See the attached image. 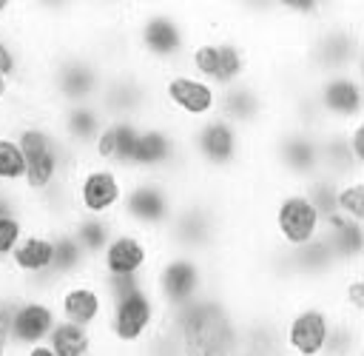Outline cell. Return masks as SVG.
<instances>
[{
	"label": "cell",
	"instance_id": "cell-1",
	"mask_svg": "<svg viewBox=\"0 0 364 356\" xmlns=\"http://www.w3.org/2000/svg\"><path fill=\"white\" fill-rule=\"evenodd\" d=\"M125 28L131 60L151 74L182 66V57L196 34L191 6L173 3H139L125 6Z\"/></svg>",
	"mask_w": 364,
	"mask_h": 356
},
{
	"label": "cell",
	"instance_id": "cell-2",
	"mask_svg": "<svg viewBox=\"0 0 364 356\" xmlns=\"http://www.w3.org/2000/svg\"><path fill=\"white\" fill-rule=\"evenodd\" d=\"M185 157L191 179L210 185L233 188L256 174L253 137H247L219 114L185 128Z\"/></svg>",
	"mask_w": 364,
	"mask_h": 356
},
{
	"label": "cell",
	"instance_id": "cell-3",
	"mask_svg": "<svg viewBox=\"0 0 364 356\" xmlns=\"http://www.w3.org/2000/svg\"><path fill=\"white\" fill-rule=\"evenodd\" d=\"M108 288V310L97 330L100 356H136L162 325V308L148 279L114 282Z\"/></svg>",
	"mask_w": 364,
	"mask_h": 356
},
{
	"label": "cell",
	"instance_id": "cell-4",
	"mask_svg": "<svg viewBox=\"0 0 364 356\" xmlns=\"http://www.w3.org/2000/svg\"><path fill=\"white\" fill-rule=\"evenodd\" d=\"M105 68L80 43H60L46 51L37 80V100L46 108L94 103L102 85Z\"/></svg>",
	"mask_w": 364,
	"mask_h": 356
},
{
	"label": "cell",
	"instance_id": "cell-5",
	"mask_svg": "<svg viewBox=\"0 0 364 356\" xmlns=\"http://www.w3.org/2000/svg\"><path fill=\"white\" fill-rule=\"evenodd\" d=\"M219 282L222 276L216 259L173 248H159L156 262L148 273V285L162 308V316H176L188 310Z\"/></svg>",
	"mask_w": 364,
	"mask_h": 356
},
{
	"label": "cell",
	"instance_id": "cell-6",
	"mask_svg": "<svg viewBox=\"0 0 364 356\" xmlns=\"http://www.w3.org/2000/svg\"><path fill=\"white\" fill-rule=\"evenodd\" d=\"M125 177L171 179L185 185L191 179L188 157H185V131L156 114L139 120V131Z\"/></svg>",
	"mask_w": 364,
	"mask_h": 356
},
{
	"label": "cell",
	"instance_id": "cell-7",
	"mask_svg": "<svg viewBox=\"0 0 364 356\" xmlns=\"http://www.w3.org/2000/svg\"><path fill=\"white\" fill-rule=\"evenodd\" d=\"M154 100H156V117L173 122L176 128H191L213 114H219V88L210 83L182 71H159L154 80Z\"/></svg>",
	"mask_w": 364,
	"mask_h": 356
},
{
	"label": "cell",
	"instance_id": "cell-8",
	"mask_svg": "<svg viewBox=\"0 0 364 356\" xmlns=\"http://www.w3.org/2000/svg\"><path fill=\"white\" fill-rule=\"evenodd\" d=\"M336 310L324 293H299L282 305V356H324Z\"/></svg>",
	"mask_w": 364,
	"mask_h": 356
},
{
	"label": "cell",
	"instance_id": "cell-9",
	"mask_svg": "<svg viewBox=\"0 0 364 356\" xmlns=\"http://www.w3.org/2000/svg\"><path fill=\"white\" fill-rule=\"evenodd\" d=\"M182 185L171 179H151V177H128V188L117 214V222L125 228H134L139 234H148L159 242L165 228L173 219V211L179 205Z\"/></svg>",
	"mask_w": 364,
	"mask_h": 356
},
{
	"label": "cell",
	"instance_id": "cell-10",
	"mask_svg": "<svg viewBox=\"0 0 364 356\" xmlns=\"http://www.w3.org/2000/svg\"><path fill=\"white\" fill-rule=\"evenodd\" d=\"M125 188H128V177L122 171L91 159H77L68 174V199L74 216L117 219Z\"/></svg>",
	"mask_w": 364,
	"mask_h": 356
},
{
	"label": "cell",
	"instance_id": "cell-11",
	"mask_svg": "<svg viewBox=\"0 0 364 356\" xmlns=\"http://www.w3.org/2000/svg\"><path fill=\"white\" fill-rule=\"evenodd\" d=\"M154 80L156 74L145 71L142 66L122 63L117 68H108L97 94V108L105 117H125V120H148L156 111L154 100Z\"/></svg>",
	"mask_w": 364,
	"mask_h": 356
},
{
	"label": "cell",
	"instance_id": "cell-12",
	"mask_svg": "<svg viewBox=\"0 0 364 356\" xmlns=\"http://www.w3.org/2000/svg\"><path fill=\"white\" fill-rule=\"evenodd\" d=\"M159 253V242L148 234H139L134 228H125L117 222L114 234L108 236L105 248L94 259V276L105 285L114 282H131V279H148L154 262Z\"/></svg>",
	"mask_w": 364,
	"mask_h": 356
},
{
	"label": "cell",
	"instance_id": "cell-13",
	"mask_svg": "<svg viewBox=\"0 0 364 356\" xmlns=\"http://www.w3.org/2000/svg\"><path fill=\"white\" fill-rule=\"evenodd\" d=\"M57 234L60 228L28 222L23 239L11 251L6 271L23 290L51 293V276H54V259H57Z\"/></svg>",
	"mask_w": 364,
	"mask_h": 356
},
{
	"label": "cell",
	"instance_id": "cell-14",
	"mask_svg": "<svg viewBox=\"0 0 364 356\" xmlns=\"http://www.w3.org/2000/svg\"><path fill=\"white\" fill-rule=\"evenodd\" d=\"M310 100L321 128H347L364 120L361 71H338L310 80Z\"/></svg>",
	"mask_w": 364,
	"mask_h": 356
},
{
	"label": "cell",
	"instance_id": "cell-15",
	"mask_svg": "<svg viewBox=\"0 0 364 356\" xmlns=\"http://www.w3.org/2000/svg\"><path fill=\"white\" fill-rule=\"evenodd\" d=\"M219 117L256 140L276 122V97L262 77L245 80L219 91Z\"/></svg>",
	"mask_w": 364,
	"mask_h": 356
},
{
	"label": "cell",
	"instance_id": "cell-16",
	"mask_svg": "<svg viewBox=\"0 0 364 356\" xmlns=\"http://www.w3.org/2000/svg\"><path fill=\"white\" fill-rule=\"evenodd\" d=\"M54 325H57V310L51 293L17 290L6 313V353L43 345Z\"/></svg>",
	"mask_w": 364,
	"mask_h": 356
},
{
	"label": "cell",
	"instance_id": "cell-17",
	"mask_svg": "<svg viewBox=\"0 0 364 356\" xmlns=\"http://www.w3.org/2000/svg\"><path fill=\"white\" fill-rule=\"evenodd\" d=\"M51 302H54L60 322H68V325L97 333L105 319V310H108V288L91 271V273H82V276H74V279L57 285L51 290Z\"/></svg>",
	"mask_w": 364,
	"mask_h": 356
},
{
	"label": "cell",
	"instance_id": "cell-18",
	"mask_svg": "<svg viewBox=\"0 0 364 356\" xmlns=\"http://www.w3.org/2000/svg\"><path fill=\"white\" fill-rule=\"evenodd\" d=\"M136 131H139V120H125V117H105L94 142L88 145V151L80 159H91L117 171H128L131 154H134V142H136Z\"/></svg>",
	"mask_w": 364,
	"mask_h": 356
},
{
	"label": "cell",
	"instance_id": "cell-19",
	"mask_svg": "<svg viewBox=\"0 0 364 356\" xmlns=\"http://www.w3.org/2000/svg\"><path fill=\"white\" fill-rule=\"evenodd\" d=\"M51 125L60 134V140L71 148V154L80 159L88 145L94 142L105 114L97 108V103H77V105H60V108H48Z\"/></svg>",
	"mask_w": 364,
	"mask_h": 356
},
{
	"label": "cell",
	"instance_id": "cell-20",
	"mask_svg": "<svg viewBox=\"0 0 364 356\" xmlns=\"http://www.w3.org/2000/svg\"><path fill=\"white\" fill-rule=\"evenodd\" d=\"M46 345L51 347L54 356H100V342L94 330H85V328H77L60 319L51 328Z\"/></svg>",
	"mask_w": 364,
	"mask_h": 356
},
{
	"label": "cell",
	"instance_id": "cell-21",
	"mask_svg": "<svg viewBox=\"0 0 364 356\" xmlns=\"http://www.w3.org/2000/svg\"><path fill=\"white\" fill-rule=\"evenodd\" d=\"M114 228H117V219H91V216H74L65 225V231L80 245V251L91 259V265L100 256V251L105 248V242L114 234Z\"/></svg>",
	"mask_w": 364,
	"mask_h": 356
},
{
	"label": "cell",
	"instance_id": "cell-22",
	"mask_svg": "<svg viewBox=\"0 0 364 356\" xmlns=\"http://www.w3.org/2000/svg\"><path fill=\"white\" fill-rule=\"evenodd\" d=\"M333 216L344 219V222H353V225H364V177H350V179L336 182Z\"/></svg>",
	"mask_w": 364,
	"mask_h": 356
},
{
	"label": "cell",
	"instance_id": "cell-23",
	"mask_svg": "<svg viewBox=\"0 0 364 356\" xmlns=\"http://www.w3.org/2000/svg\"><path fill=\"white\" fill-rule=\"evenodd\" d=\"M23 177H26V157L17 140L0 125V188L23 194Z\"/></svg>",
	"mask_w": 364,
	"mask_h": 356
},
{
	"label": "cell",
	"instance_id": "cell-24",
	"mask_svg": "<svg viewBox=\"0 0 364 356\" xmlns=\"http://www.w3.org/2000/svg\"><path fill=\"white\" fill-rule=\"evenodd\" d=\"M344 142H347L353 159L358 165H364V120H358V122H353V125L344 128Z\"/></svg>",
	"mask_w": 364,
	"mask_h": 356
},
{
	"label": "cell",
	"instance_id": "cell-25",
	"mask_svg": "<svg viewBox=\"0 0 364 356\" xmlns=\"http://www.w3.org/2000/svg\"><path fill=\"white\" fill-rule=\"evenodd\" d=\"M6 356H54V353H51V347L43 342V345H31V347H23V350L6 353Z\"/></svg>",
	"mask_w": 364,
	"mask_h": 356
},
{
	"label": "cell",
	"instance_id": "cell-26",
	"mask_svg": "<svg viewBox=\"0 0 364 356\" xmlns=\"http://www.w3.org/2000/svg\"><path fill=\"white\" fill-rule=\"evenodd\" d=\"M9 105H11V94H9L6 83L0 80V117H3V122H6V111H9Z\"/></svg>",
	"mask_w": 364,
	"mask_h": 356
},
{
	"label": "cell",
	"instance_id": "cell-27",
	"mask_svg": "<svg viewBox=\"0 0 364 356\" xmlns=\"http://www.w3.org/2000/svg\"><path fill=\"white\" fill-rule=\"evenodd\" d=\"M188 356H210V353H202V350H188Z\"/></svg>",
	"mask_w": 364,
	"mask_h": 356
}]
</instances>
